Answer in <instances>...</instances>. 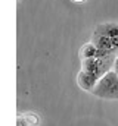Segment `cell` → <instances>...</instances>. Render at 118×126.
Instances as JSON below:
<instances>
[{
	"label": "cell",
	"mask_w": 118,
	"mask_h": 126,
	"mask_svg": "<svg viewBox=\"0 0 118 126\" xmlns=\"http://www.w3.org/2000/svg\"><path fill=\"white\" fill-rule=\"evenodd\" d=\"M112 69L118 73V53H117V56H115V62H114V67H112Z\"/></svg>",
	"instance_id": "8992f818"
},
{
	"label": "cell",
	"mask_w": 118,
	"mask_h": 126,
	"mask_svg": "<svg viewBox=\"0 0 118 126\" xmlns=\"http://www.w3.org/2000/svg\"><path fill=\"white\" fill-rule=\"evenodd\" d=\"M91 43L106 54L118 53V22L99 24L91 34Z\"/></svg>",
	"instance_id": "6da1fadb"
},
{
	"label": "cell",
	"mask_w": 118,
	"mask_h": 126,
	"mask_svg": "<svg viewBox=\"0 0 118 126\" xmlns=\"http://www.w3.org/2000/svg\"><path fill=\"white\" fill-rule=\"evenodd\" d=\"M75 1H83V0H75Z\"/></svg>",
	"instance_id": "52a82bcc"
},
{
	"label": "cell",
	"mask_w": 118,
	"mask_h": 126,
	"mask_svg": "<svg viewBox=\"0 0 118 126\" xmlns=\"http://www.w3.org/2000/svg\"><path fill=\"white\" fill-rule=\"evenodd\" d=\"M97 82H99V78L94 76V75H91V73H88V72H86V70H80V73L77 76L78 87L81 90H84V91H88V93L93 91V88L96 87Z\"/></svg>",
	"instance_id": "277c9868"
},
{
	"label": "cell",
	"mask_w": 118,
	"mask_h": 126,
	"mask_svg": "<svg viewBox=\"0 0 118 126\" xmlns=\"http://www.w3.org/2000/svg\"><path fill=\"white\" fill-rule=\"evenodd\" d=\"M91 94L102 100H118V73L114 69L105 73L93 88Z\"/></svg>",
	"instance_id": "7a4b0ae2"
},
{
	"label": "cell",
	"mask_w": 118,
	"mask_h": 126,
	"mask_svg": "<svg viewBox=\"0 0 118 126\" xmlns=\"http://www.w3.org/2000/svg\"><path fill=\"white\" fill-rule=\"evenodd\" d=\"M115 56L117 54H103L99 57H93V59H84L81 60V70H86L100 79L105 73L112 70Z\"/></svg>",
	"instance_id": "3957f363"
},
{
	"label": "cell",
	"mask_w": 118,
	"mask_h": 126,
	"mask_svg": "<svg viewBox=\"0 0 118 126\" xmlns=\"http://www.w3.org/2000/svg\"><path fill=\"white\" fill-rule=\"evenodd\" d=\"M106 53H103L102 50L97 48V46L94 43H87L84 44L81 48H80V59L84 60V59H93V57H99V56H103Z\"/></svg>",
	"instance_id": "5b68a950"
}]
</instances>
